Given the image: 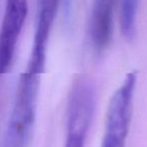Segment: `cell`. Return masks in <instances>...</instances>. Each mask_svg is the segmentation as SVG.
<instances>
[{
	"label": "cell",
	"mask_w": 147,
	"mask_h": 147,
	"mask_svg": "<svg viewBox=\"0 0 147 147\" xmlns=\"http://www.w3.org/2000/svg\"><path fill=\"white\" fill-rule=\"evenodd\" d=\"M96 88L90 79L78 78L69 95L65 147H85L96 108Z\"/></svg>",
	"instance_id": "obj_2"
},
{
	"label": "cell",
	"mask_w": 147,
	"mask_h": 147,
	"mask_svg": "<svg viewBox=\"0 0 147 147\" xmlns=\"http://www.w3.org/2000/svg\"><path fill=\"white\" fill-rule=\"evenodd\" d=\"M116 4L117 0H93L89 36L95 51H104L110 43Z\"/></svg>",
	"instance_id": "obj_6"
},
{
	"label": "cell",
	"mask_w": 147,
	"mask_h": 147,
	"mask_svg": "<svg viewBox=\"0 0 147 147\" xmlns=\"http://www.w3.org/2000/svg\"><path fill=\"white\" fill-rule=\"evenodd\" d=\"M136 84L137 73L130 71L113 94L107 109L105 134L101 147H126Z\"/></svg>",
	"instance_id": "obj_3"
},
{
	"label": "cell",
	"mask_w": 147,
	"mask_h": 147,
	"mask_svg": "<svg viewBox=\"0 0 147 147\" xmlns=\"http://www.w3.org/2000/svg\"><path fill=\"white\" fill-rule=\"evenodd\" d=\"M28 13V0H6L0 26V79L10 69Z\"/></svg>",
	"instance_id": "obj_4"
},
{
	"label": "cell",
	"mask_w": 147,
	"mask_h": 147,
	"mask_svg": "<svg viewBox=\"0 0 147 147\" xmlns=\"http://www.w3.org/2000/svg\"><path fill=\"white\" fill-rule=\"evenodd\" d=\"M40 77L26 71L21 74L7 128V147H29L36 119Z\"/></svg>",
	"instance_id": "obj_1"
},
{
	"label": "cell",
	"mask_w": 147,
	"mask_h": 147,
	"mask_svg": "<svg viewBox=\"0 0 147 147\" xmlns=\"http://www.w3.org/2000/svg\"><path fill=\"white\" fill-rule=\"evenodd\" d=\"M61 0H38L36 25L26 71L41 76L45 71L47 51Z\"/></svg>",
	"instance_id": "obj_5"
}]
</instances>
